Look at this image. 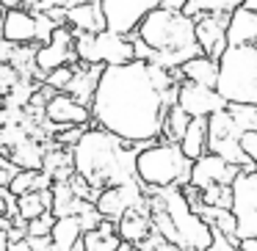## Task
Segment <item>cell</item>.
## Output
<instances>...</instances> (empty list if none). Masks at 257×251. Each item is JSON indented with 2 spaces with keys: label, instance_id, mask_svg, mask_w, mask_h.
<instances>
[{
  "label": "cell",
  "instance_id": "1",
  "mask_svg": "<svg viewBox=\"0 0 257 251\" xmlns=\"http://www.w3.org/2000/svg\"><path fill=\"white\" fill-rule=\"evenodd\" d=\"M180 69H166L152 61L105 67L91 100L97 127L111 130L130 144H155L166 135V116L177 105L183 86Z\"/></svg>",
  "mask_w": 257,
  "mask_h": 251
},
{
  "label": "cell",
  "instance_id": "2",
  "mask_svg": "<svg viewBox=\"0 0 257 251\" xmlns=\"http://www.w3.org/2000/svg\"><path fill=\"white\" fill-rule=\"evenodd\" d=\"M139 146L113 135L105 127H86L80 141L72 146L75 171L91 185L102 190L111 185H124L139 179Z\"/></svg>",
  "mask_w": 257,
  "mask_h": 251
},
{
  "label": "cell",
  "instance_id": "3",
  "mask_svg": "<svg viewBox=\"0 0 257 251\" xmlns=\"http://www.w3.org/2000/svg\"><path fill=\"white\" fill-rule=\"evenodd\" d=\"M136 36L152 50L150 61L166 69H180L191 58L205 56L199 39H196V17L180 12V9H155L144 17Z\"/></svg>",
  "mask_w": 257,
  "mask_h": 251
},
{
  "label": "cell",
  "instance_id": "4",
  "mask_svg": "<svg viewBox=\"0 0 257 251\" xmlns=\"http://www.w3.org/2000/svg\"><path fill=\"white\" fill-rule=\"evenodd\" d=\"M150 212L155 232L169 243L183 245L185 251H210L213 226L191 207L188 196L180 185L172 188H147Z\"/></svg>",
  "mask_w": 257,
  "mask_h": 251
},
{
  "label": "cell",
  "instance_id": "5",
  "mask_svg": "<svg viewBox=\"0 0 257 251\" xmlns=\"http://www.w3.org/2000/svg\"><path fill=\"white\" fill-rule=\"evenodd\" d=\"M249 130H257V105H238L229 102L224 111L213 113L207 119V152L221 155L232 166L257 168L251 157L243 152L240 141Z\"/></svg>",
  "mask_w": 257,
  "mask_h": 251
},
{
  "label": "cell",
  "instance_id": "6",
  "mask_svg": "<svg viewBox=\"0 0 257 251\" xmlns=\"http://www.w3.org/2000/svg\"><path fill=\"white\" fill-rule=\"evenodd\" d=\"M191 171L194 160L185 155L180 141L161 138L139 152V179L144 188H185L191 182Z\"/></svg>",
  "mask_w": 257,
  "mask_h": 251
},
{
  "label": "cell",
  "instance_id": "7",
  "mask_svg": "<svg viewBox=\"0 0 257 251\" xmlns=\"http://www.w3.org/2000/svg\"><path fill=\"white\" fill-rule=\"evenodd\" d=\"M218 64V94L227 102L257 105V45L227 47Z\"/></svg>",
  "mask_w": 257,
  "mask_h": 251
},
{
  "label": "cell",
  "instance_id": "8",
  "mask_svg": "<svg viewBox=\"0 0 257 251\" xmlns=\"http://www.w3.org/2000/svg\"><path fill=\"white\" fill-rule=\"evenodd\" d=\"M75 50L83 64L94 67H119V64L136 61V45L130 36L116 34V31H100V34H83L75 36Z\"/></svg>",
  "mask_w": 257,
  "mask_h": 251
},
{
  "label": "cell",
  "instance_id": "9",
  "mask_svg": "<svg viewBox=\"0 0 257 251\" xmlns=\"http://www.w3.org/2000/svg\"><path fill=\"white\" fill-rule=\"evenodd\" d=\"M232 215L238 221V234L257 237V168H240L232 182Z\"/></svg>",
  "mask_w": 257,
  "mask_h": 251
},
{
  "label": "cell",
  "instance_id": "10",
  "mask_svg": "<svg viewBox=\"0 0 257 251\" xmlns=\"http://www.w3.org/2000/svg\"><path fill=\"white\" fill-rule=\"evenodd\" d=\"M100 3H102V12H105L108 31L130 36L139 31V25L144 23L147 14L161 9L166 0H100Z\"/></svg>",
  "mask_w": 257,
  "mask_h": 251
},
{
  "label": "cell",
  "instance_id": "11",
  "mask_svg": "<svg viewBox=\"0 0 257 251\" xmlns=\"http://www.w3.org/2000/svg\"><path fill=\"white\" fill-rule=\"evenodd\" d=\"M150 201V193L141 185V179L136 182H124V185H111V188H102L100 196H97V210L102 212L105 221L119 223L124 212H130L133 207H144Z\"/></svg>",
  "mask_w": 257,
  "mask_h": 251
},
{
  "label": "cell",
  "instance_id": "12",
  "mask_svg": "<svg viewBox=\"0 0 257 251\" xmlns=\"http://www.w3.org/2000/svg\"><path fill=\"white\" fill-rule=\"evenodd\" d=\"M75 36L78 31L72 25H58L53 39L47 45H39V53H36V72L39 75H50L53 69L58 67H72L78 58V50H75Z\"/></svg>",
  "mask_w": 257,
  "mask_h": 251
},
{
  "label": "cell",
  "instance_id": "13",
  "mask_svg": "<svg viewBox=\"0 0 257 251\" xmlns=\"http://www.w3.org/2000/svg\"><path fill=\"white\" fill-rule=\"evenodd\" d=\"M45 122H50L56 130H67V127H89V122H94L91 108L86 102H80L78 97L58 91L45 108Z\"/></svg>",
  "mask_w": 257,
  "mask_h": 251
},
{
  "label": "cell",
  "instance_id": "14",
  "mask_svg": "<svg viewBox=\"0 0 257 251\" xmlns=\"http://www.w3.org/2000/svg\"><path fill=\"white\" fill-rule=\"evenodd\" d=\"M177 105L183 108L188 116H194V119H196V116L210 119L213 113L224 111L229 102L224 100L221 94H218V89H210V86L183 80V86H180V94H177Z\"/></svg>",
  "mask_w": 257,
  "mask_h": 251
},
{
  "label": "cell",
  "instance_id": "15",
  "mask_svg": "<svg viewBox=\"0 0 257 251\" xmlns=\"http://www.w3.org/2000/svg\"><path fill=\"white\" fill-rule=\"evenodd\" d=\"M227 28H229V14L227 12L196 14V39H199L205 56H213V58L224 56V50L229 47Z\"/></svg>",
  "mask_w": 257,
  "mask_h": 251
},
{
  "label": "cell",
  "instance_id": "16",
  "mask_svg": "<svg viewBox=\"0 0 257 251\" xmlns=\"http://www.w3.org/2000/svg\"><path fill=\"white\" fill-rule=\"evenodd\" d=\"M240 166H232L229 160H224L221 155H202L199 160H194V171H191V185H196L199 190H207L213 185H232L238 177Z\"/></svg>",
  "mask_w": 257,
  "mask_h": 251
},
{
  "label": "cell",
  "instance_id": "17",
  "mask_svg": "<svg viewBox=\"0 0 257 251\" xmlns=\"http://www.w3.org/2000/svg\"><path fill=\"white\" fill-rule=\"evenodd\" d=\"M3 39L12 45H39V14L34 9H6Z\"/></svg>",
  "mask_w": 257,
  "mask_h": 251
},
{
  "label": "cell",
  "instance_id": "18",
  "mask_svg": "<svg viewBox=\"0 0 257 251\" xmlns=\"http://www.w3.org/2000/svg\"><path fill=\"white\" fill-rule=\"evenodd\" d=\"M116 229H119V234H122L124 243H133V245H144L152 234H158L155 223H152L150 201H147L144 207H133L130 212H124L122 221L116 223Z\"/></svg>",
  "mask_w": 257,
  "mask_h": 251
},
{
  "label": "cell",
  "instance_id": "19",
  "mask_svg": "<svg viewBox=\"0 0 257 251\" xmlns=\"http://www.w3.org/2000/svg\"><path fill=\"white\" fill-rule=\"evenodd\" d=\"M67 25H72L75 31H83V34H100L108 28L105 23V12H102L100 0H86L78 6L67 9Z\"/></svg>",
  "mask_w": 257,
  "mask_h": 251
},
{
  "label": "cell",
  "instance_id": "20",
  "mask_svg": "<svg viewBox=\"0 0 257 251\" xmlns=\"http://www.w3.org/2000/svg\"><path fill=\"white\" fill-rule=\"evenodd\" d=\"M229 47L240 45H257V12L240 6L229 14V28H227Z\"/></svg>",
  "mask_w": 257,
  "mask_h": 251
},
{
  "label": "cell",
  "instance_id": "21",
  "mask_svg": "<svg viewBox=\"0 0 257 251\" xmlns=\"http://www.w3.org/2000/svg\"><path fill=\"white\" fill-rule=\"evenodd\" d=\"M122 243L124 240H122V234H119L116 223L102 221L97 229L83 232V240H80V245L75 251H119Z\"/></svg>",
  "mask_w": 257,
  "mask_h": 251
},
{
  "label": "cell",
  "instance_id": "22",
  "mask_svg": "<svg viewBox=\"0 0 257 251\" xmlns=\"http://www.w3.org/2000/svg\"><path fill=\"white\" fill-rule=\"evenodd\" d=\"M218 72H221V64H218V58H213V56H196V58H191V61H185L183 67H180L183 80L210 86V89L218 86Z\"/></svg>",
  "mask_w": 257,
  "mask_h": 251
},
{
  "label": "cell",
  "instance_id": "23",
  "mask_svg": "<svg viewBox=\"0 0 257 251\" xmlns=\"http://www.w3.org/2000/svg\"><path fill=\"white\" fill-rule=\"evenodd\" d=\"M83 223L78 215H64L53 226V251H75L83 240Z\"/></svg>",
  "mask_w": 257,
  "mask_h": 251
},
{
  "label": "cell",
  "instance_id": "24",
  "mask_svg": "<svg viewBox=\"0 0 257 251\" xmlns=\"http://www.w3.org/2000/svg\"><path fill=\"white\" fill-rule=\"evenodd\" d=\"M53 215L64 218V215H78L83 210L86 199H80L78 190L72 188V182H53Z\"/></svg>",
  "mask_w": 257,
  "mask_h": 251
},
{
  "label": "cell",
  "instance_id": "25",
  "mask_svg": "<svg viewBox=\"0 0 257 251\" xmlns=\"http://www.w3.org/2000/svg\"><path fill=\"white\" fill-rule=\"evenodd\" d=\"M180 146L185 149V155H188L191 160H199L202 155H207V119L205 116L191 119L188 133L183 135Z\"/></svg>",
  "mask_w": 257,
  "mask_h": 251
},
{
  "label": "cell",
  "instance_id": "26",
  "mask_svg": "<svg viewBox=\"0 0 257 251\" xmlns=\"http://www.w3.org/2000/svg\"><path fill=\"white\" fill-rule=\"evenodd\" d=\"M53 210V190H31V193L20 196V218L23 221H34V218L45 215Z\"/></svg>",
  "mask_w": 257,
  "mask_h": 251
},
{
  "label": "cell",
  "instance_id": "27",
  "mask_svg": "<svg viewBox=\"0 0 257 251\" xmlns=\"http://www.w3.org/2000/svg\"><path fill=\"white\" fill-rule=\"evenodd\" d=\"M246 0H188L185 6V14L196 17V14H205V12H227L232 14L235 9H240Z\"/></svg>",
  "mask_w": 257,
  "mask_h": 251
},
{
  "label": "cell",
  "instance_id": "28",
  "mask_svg": "<svg viewBox=\"0 0 257 251\" xmlns=\"http://www.w3.org/2000/svg\"><path fill=\"white\" fill-rule=\"evenodd\" d=\"M191 119H194V116H188V113H185L180 105H174L172 111H169V116H166V135H163V138H169V141H183V135L188 133Z\"/></svg>",
  "mask_w": 257,
  "mask_h": 251
},
{
  "label": "cell",
  "instance_id": "29",
  "mask_svg": "<svg viewBox=\"0 0 257 251\" xmlns=\"http://www.w3.org/2000/svg\"><path fill=\"white\" fill-rule=\"evenodd\" d=\"M72 75H75V67H58V69H53L50 75H45V83H50L56 91H67Z\"/></svg>",
  "mask_w": 257,
  "mask_h": 251
},
{
  "label": "cell",
  "instance_id": "30",
  "mask_svg": "<svg viewBox=\"0 0 257 251\" xmlns=\"http://www.w3.org/2000/svg\"><path fill=\"white\" fill-rule=\"evenodd\" d=\"M20 171H23V166H17L9 155H3V160H0V188H9Z\"/></svg>",
  "mask_w": 257,
  "mask_h": 251
},
{
  "label": "cell",
  "instance_id": "31",
  "mask_svg": "<svg viewBox=\"0 0 257 251\" xmlns=\"http://www.w3.org/2000/svg\"><path fill=\"white\" fill-rule=\"evenodd\" d=\"M6 9H36L42 0H0Z\"/></svg>",
  "mask_w": 257,
  "mask_h": 251
},
{
  "label": "cell",
  "instance_id": "32",
  "mask_svg": "<svg viewBox=\"0 0 257 251\" xmlns=\"http://www.w3.org/2000/svg\"><path fill=\"white\" fill-rule=\"evenodd\" d=\"M9 251H36V248L28 237H23V240H12V243H9Z\"/></svg>",
  "mask_w": 257,
  "mask_h": 251
},
{
  "label": "cell",
  "instance_id": "33",
  "mask_svg": "<svg viewBox=\"0 0 257 251\" xmlns=\"http://www.w3.org/2000/svg\"><path fill=\"white\" fill-rule=\"evenodd\" d=\"M152 251H185V248H183V245H177V243H169V240H161Z\"/></svg>",
  "mask_w": 257,
  "mask_h": 251
},
{
  "label": "cell",
  "instance_id": "34",
  "mask_svg": "<svg viewBox=\"0 0 257 251\" xmlns=\"http://www.w3.org/2000/svg\"><path fill=\"white\" fill-rule=\"evenodd\" d=\"M240 251H257V237H243L240 240Z\"/></svg>",
  "mask_w": 257,
  "mask_h": 251
},
{
  "label": "cell",
  "instance_id": "35",
  "mask_svg": "<svg viewBox=\"0 0 257 251\" xmlns=\"http://www.w3.org/2000/svg\"><path fill=\"white\" fill-rule=\"evenodd\" d=\"M243 6H246V9H251V12H257V0H246Z\"/></svg>",
  "mask_w": 257,
  "mask_h": 251
}]
</instances>
